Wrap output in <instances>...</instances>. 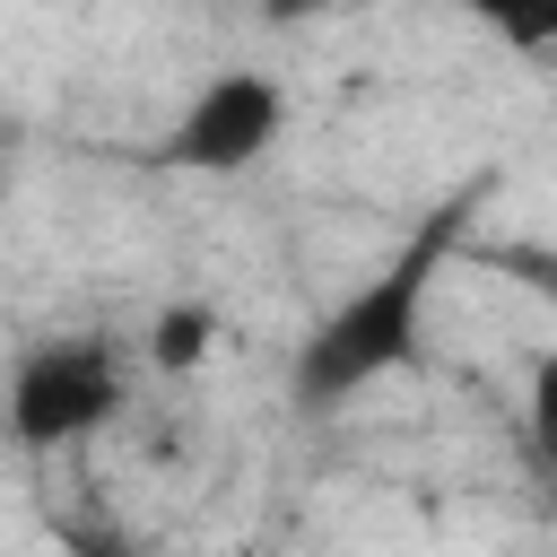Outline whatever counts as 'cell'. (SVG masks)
<instances>
[{"label":"cell","instance_id":"obj_6","mask_svg":"<svg viewBox=\"0 0 557 557\" xmlns=\"http://www.w3.org/2000/svg\"><path fill=\"white\" fill-rule=\"evenodd\" d=\"M522 435H531V461L557 470V348L531 357V383H522Z\"/></svg>","mask_w":557,"mask_h":557},{"label":"cell","instance_id":"obj_7","mask_svg":"<svg viewBox=\"0 0 557 557\" xmlns=\"http://www.w3.org/2000/svg\"><path fill=\"white\" fill-rule=\"evenodd\" d=\"M252 9H261L270 26H305V17H322L331 0H252Z\"/></svg>","mask_w":557,"mask_h":557},{"label":"cell","instance_id":"obj_2","mask_svg":"<svg viewBox=\"0 0 557 557\" xmlns=\"http://www.w3.org/2000/svg\"><path fill=\"white\" fill-rule=\"evenodd\" d=\"M122 348L113 339H44L9 366V435L26 453H61L122 409Z\"/></svg>","mask_w":557,"mask_h":557},{"label":"cell","instance_id":"obj_3","mask_svg":"<svg viewBox=\"0 0 557 557\" xmlns=\"http://www.w3.org/2000/svg\"><path fill=\"white\" fill-rule=\"evenodd\" d=\"M278 131H287L278 78H261V70H218V78L174 113V131L157 139V165H174V174H244V165L270 157Z\"/></svg>","mask_w":557,"mask_h":557},{"label":"cell","instance_id":"obj_5","mask_svg":"<svg viewBox=\"0 0 557 557\" xmlns=\"http://www.w3.org/2000/svg\"><path fill=\"white\" fill-rule=\"evenodd\" d=\"M470 17H487L513 52H557V0H453Z\"/></svg>","mask_w":557,"mask_h":557},{"label":"cell","instance_id":"obj_4","mask_svg":"<svg viewBox=\"0 0 557 557\" xmlns=\"http://www.w3.org/2000/svg\"><path fill=\"white\" fill-rule=\"evenodd\" d=\"M209 339H218V313H209V305H174V313H157V331H148V366L191 374V366L209 357Z\"/></svg>","mask_w":557,"mask_h":557},{"label":"cell","instance_id":"obj_1","mask_svg":"<svg viewBox=\"0 0 557 557\" xmlns=\"http://www.w3.org/2000/svg\"><path fill=\"white\" fill-rule=\"evenodd\" d=\"M470 191H479V183H470ZM470 191L444 200L366 287H348V296L305 331V348H296V400H305V409H339V400H357L366 383H383L392 366H409V357L426 348V296H435V270H444V252H453V235H461V218H470Z\"/></svg>","mask_w":557,"mask_h":557}]
</instances>
